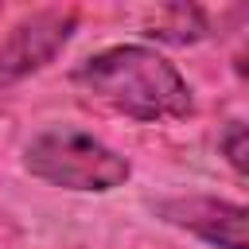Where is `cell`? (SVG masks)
<instances>
[{"label":"cell","instance_id":"cell-1","mask_svg":"<svg viewBox=\"0 0 249 249\" xmlns=\"http://www.w3.org/2000/svg\"><path fill=\"white\" fill-rule=\"evenodd\" d=\"M74 86L93 101L109 105L132 121H183L195 109L187 78L160 51L140 43H121L89 54L74 70Z\"/></svg>","mask_w":249,"mask_h":249},{"label":"cell","instance_id":"cell-2","mask_svg":"<svg viewBox=\"0 0 249 249\" xmlns=\"http://www.w3.org/2000/svg\"><path fill=\"white\" fill-rule=\"evenodd\" d=\"M23 167L51 187L82 191V195L117 191L132 175V163L117 148L74 124H51L35 132L23 148Z\"/></svg>","mask_w":249,"mask_h":249},{"label":"cell","instance_id":"cell-3","mask_svg":"<svg viewBox=\"0 0 249 249\" xmlns=\"http://www.w3.org/2000/svg\"><path fill=\"white\" fill-rule=\"evenodd\" d=\"M74 27H78L74 8H43L27 19H19L12 27V35L0 43V93L12 89L16 82L31 78L47 62H54V54L70 43Z\"/></svg>","mask_w":249,"mask_h":249},{"label":"cell","instance_id":"cell-4","mask_svg":"<svg viewBox=\"0 0 249 249\" xmlns=\"http://www.w3.org/2000/svg\"><path fill=\"white\" fill-rule=\"evenodd\" d=\"M156 214L167 226H179L195 237H202L206 245L218 249H249V210L241 202H226V198H210V195H187V198H163L156 206Z\"/></svg>","mask_w":249,"mask_h":249},{"label":"cell","instance_id":"cell-5","mask_svg":"<svg viewBox=\"0 0 249 249\" xmlns=\"http://www.w3.org/2000/svg\"><path fill=\"white\" fill-rule=\"evenodd\" d=\"M144 35L163 39V43H198V39H206L210 31H206V16H202L198 8L171 4V8H160V12H156V19L148 23Z\"/></svg>","mask_w":249,"mask_h":249},{"label":"cell","instance_id":"cell-6","mask_svg":"<svg viewBox=\"0 0 249 249\" xmlns=\"http://www.w3.org/2000/svg\"><path fill=\"white\" fill-rule=\"evenodd\" d=\"M222 152H226V160H230V167L237 171V175H245V167H249V144H245V124L241 121H233L226 132H222Z\"/></svg>","mask_w":249,"mask_h":249}]
</instances>
